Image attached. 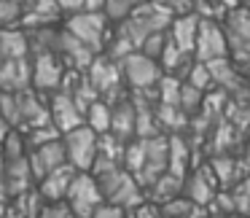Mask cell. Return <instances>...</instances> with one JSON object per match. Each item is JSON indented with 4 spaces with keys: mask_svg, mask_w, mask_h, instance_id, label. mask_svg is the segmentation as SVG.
<instances>
[{
    "mask_svg": "<svg viewBox=\"0 0 250 218\" xmlns=\"http://www.w3.org/2000/svg\"><path fill=\"white\" fill-rule=\"evenodd\" d=\"M215 191H218V183H215V178H212L207 162L199 164L196 170H188V173L183 175V189H180V194L188 202H194V205L207 207V202L212 199Z\"/></svg>",
    "mask_w": 250,
    "mask_h": 218,
    "instance_id": "cell-13",
    "label": "cell"
},
{
    "mask_svg": "<svg viewBox=\"0 0 250 218\" xmlns=\"http://www.w3.org/2000/svg\"><path fill=\"white\" fill-rule=\"evenodd\" d=\"M30 87V57L0 60V92H22Z\"/></svg>",
    "mask_w": 250,
    "mask_h": 218,
    "instance_id": "cell-21",
    "label": "cell"
},
{
    "mask_svg": "<svg viewBox=\"0 0 250 218\" xmlns=\"http://www.w3.org/2000/svg\"><path fill=\"white\" fill-rule=\"evenodd\" d=\"M49 94L51 97H49V103H46L49 105V119L57 130L67 132V130H73V127L83 124V116H81V110L76 108L70 94L62 92V89H54V92H49Z\"/></svg>",
    "mask_w": 250,
    "mask_h": 218,
    "instance_id": "cell-15",
    "label": "cell"
},
{
    "mask_svg": "<svg viewBox=\"0 0 250 218\" xmlns=\"http://www.w3.org/2000/svg\"><path fill=\"white\" fill-rule=\"evenodd\" d=\"M153 3L164 6L167 11H172V14H188V11H194V0H153Z\"/></svg>",
    "mask_w": 250,
    "mask_h": 218,
    "instance_id": "cell-39",
    "label": "cell"
},
{
    "mask_svg": "<svg viewBox=\"0 0 250 218\" xmlns=\"http://www.w3.org/2000/svg\"><path fill=\"white\" fill-rule=\"evenodd\" d=\"M121 151H124V140H119L113 132H100L97 135V156H105V159L119 162Z\"/></svg>",
    "mask_w": 250,
    "mask_h": 218,
    "instance_id": "cell-31",
    "label": "cell"
},
{
    "mask_svg": "<svg viewBox=\"0 0 250 218\" xmlns=\"http://www.w3.org/2000/svg\"><path fill=\"white\" fill-rule=\"evenodd\" d=\"M140 140H143V164L135 173V180L146 191L167 170V135H151V137H140Z\"/></svg>",
    "mask_w": 250,
    "mask_h": 218,
    "instance_id": "cell-9",
    "label": "cell"
},
{
    "mask_svg": "<svg viewBox=\"0 0 250 218\" xmlns=\"http://www.w3.org/2000/svg\"><path fill=\"white\" fill-rule=\"evenodd\" d=\"M35 218H76V216H73V210L67 207L65 199H57V202H49V205L43 202V207Z\"/></svg>",
    "mask_w": 250,
    "mask_h": 218,
    "instance_id": "cell-36",
    "label": "cell"
},
{
    "mask_svg": "<svg viewBox=\"0 0 250 218\" xmlns=\"http://www.w3.org/2000/svg\"><path fill=\"white\" fill-rule=\"evenodd\" d=\"M11 130V127H8V121L3 119V116H0V140H3V137H6V132Z\"/></svg>",
    "mask_w": 250,
    "mask_h": 218,
    "instance_id": "cell-42",
    "label": "cell"
},
{
    "mask_svg": "<svg viewBox=\"0 0 250 218\" xmlns=\"http://www.w3.org/2000/svg\"><path fill=\"white\" fill-rule=\"evenodd\" d=\"M207 167H210L218 189H229L239 178H245L248 164H245V156H237V153H210L207 156Z\"/></svg>",
    "mask_w": 250,
    "mask_h": 218,
    "instance_id": "cell-16",
    "label": "cell"
},
{
    "mask_svg": "<svg viewBox=\"0 0 250 218\" xmlns=\"http://www.w3.org/2000/svg\"><path fill=\"white\" fill-rule=\"evenodd\" d=\"M119 62V70H121V78H124V84L129 89H135V92H143V89H153V84H156V78L162 76V67H159L156 60H151V57L140 54V51H129V54H124Z\"/></svg>",
    "mask_w": 250,
    "mask_h": 218,
    "instance_id": "cell-7",
    "label": "cell"
},
{
    "mask_svg": "<svg viewBox=\"0 0 250 218\" xmlns=\"http://www.w3.org/2000/svg\"><path fill=\"white\" fill-rule=\"evenodd\" d=\"M0 57L3 60L30 57V41L22 27H0Z\"/></svg>",
    "mask_w": 250,
    "mask_h": 218,
    "instance_id": "cell-24",
    "label": "cell"
},
{
    "mask_svg": "<svg viewBox=\"0 0 250 218\" xmlns=\"http://www.w3.org/2000/svg\"><path fill=\"white\" fill-rule=\"evenodd\" d=\"M11 207H14V213H17L19 218H35L41 213V207H43V196H41L38 189L33 186V189L11 196Z\"/></svg>",
    "mask_w": 250,
    "mask_h": 218,
    "instance_id": "cell-27",
    "label": "cell"
},
{
    "mask_svg": "<svg viewBox=\"0 0 250 218\" xmlns=\"http://www.w3.org/2000/svg\"><path fill=\"white\" fill-rule=\"evenodd\" d=\"M172 17L175 14L167 11L164 6H159V3H153V0H143V3H137L126 17L119 19L116 35L124 38L132 49H137V46H140L151 33H162V30H167V24H169Z\"/></svg>",
    "mask_w": 250,
    "mask_h": 218,
    "instance_id": "cell-2",
    "label": "cell"
},
{
    "mask_svg": "<svg viewBox=\"0 0 250 218\" xmlns=\"http://www.w3.org/2000/svg\"><path fill=\"white\" fill-rule=\"evenodd\" d=\"M62 73H65V65L57 54L51 51H35L30 57V87L41 94H49L54 89H60Z\"/></svg>",
    "mask_w": 250,
    "mask_h": 218,
    "instance_id": "cell-10",
    "label": "cell"
},
{
    "mask_svg": "<svg viewBox=\"0 0 250 218\" xmlns=\"http://www.w3.org/2000/svg\"><path fill=\"white\" fill-rule=\"evenodd\" d=\"M8 194H6V178H3V156H0V202H6Z\"/></svg>",
    "mask_w": 250,
    "mask_h": 218,
    "instance_id": "cell-41",
    "label": "cell"
},
{
    "mask_svg": "<svg viewBox=\"0 0 250 218\" xmlns=\"http://www.w3.org/2000/svg\"><path fill=\"white\" fill-rule=\"evenodd\" d=\"M191 153H194V148L188 146V140L183 137V132L167 135V173L183 178V175L191 170Z\"/></svg>",
    "mask_w": 250,
    "mask_h": 218,
    "instance_id": "cell-22",
    "label": "cell"
},
{
    "mask_svg": "<svg viewBox=\"0 0 250 218\" xmlns=\"http://www.w3.org/2000/svg\"><path fill=\"white\" fill-rule=\"evenodd\" d=\"M202 94L205 92H199L196 87H191V84H180V94H178V108L183 110L186 116H194V113H199V105H202Z\"/></svg>",
    "mask_w": 250,
    "mask_h": 218,
    "instance_id": "cell-30",
    "label": "cell"
},
{
    "mask_svg": "<svg viewBox=\"0 0 250 218\" xmlns=\"http://www.w3.org/2000/svg\"><path fill=\"white\" fill-rule=\"evenodd\" d=\"M212 218H248V216H239V213H221V216H212Z\"/></svg>",
    "mask_w": 250,
    "mask_h": 218,
    "instance_id": "cell-43",
    "label": "cell"
},
{
    "mask_svg": "<svg viewBox=\"0 0 250 218\" xmlns=\"http://www.w3.org/2000/svg\"><path fill=\"white\" fill-rule=\"evenodd\" d=\"M183 81H186V84H191V87H196L199 92H207V89H212L210 73H207L205 62H199V60H194V65L188 67V73H186Z\"/></svg>",
    "mask_w": 250,
    "mask_h": 218,
    "instance_id": "cell-33",
    "label": "cell"
},
{
    "mask_svg": "<svg viewBox=\"0 0 250 218\" xmlns=\"http://www.w3.org/2000/svg\"><path fill=\"white\" fill-rule=\"evenodd\" d=\"M62 132L57 130L54 124H43V127H33V130H27V135H24V146H27V151L30 148H35V146H43V143H49V140H57Z\"/></svg>",
    "mask_w": 250,
    "mask_h": 218,
    "instance_id": "cell-32",
    "label": "cell"
},
{
    "mask_svg": "<svg viewBox=\"0 0 250 218\" xmlns=\"http://www.w3.org/2000/svg\"><path fill=\"white\" fill-rule=\"evenodd\" d=\"M57 6H60L62 11L73 14V11H81L83 8V0H57Z\"/></svg>",
    "mask_w": 250,
    "mask_h": 218,
    "instance_id": "cell-40",
    "label": "cell"
},
{
    "mask_svg": "<svg viewBox=\"0 0 250 218\" xmlns=\"http://www.w3.org/2000/svg\"><path fill=\"white\" fill-rule=\"evenodd\" d=\"M27 162H30V170H33V178H43L46 173H51L54 167L65 164V146H62V135L57 140H49L43 146H35L27 151Z\"/></svg>",
    "mask_w": 250,
    "mask_h": 218,
    "instance_id": "cell-14",
    "label": "cell"
},
{
    "mask_svg": "<svg viewBox=\"0 0 250 218\" xmlns=\"http://www.w3.org/2000/svg\"><path fill=\"white\" fill-rule=\"evenodd\" d=\"M180 189H183V178H178V175H172V173H167V170H164V173L159 175L151 186H148V194H151L153 202H159V205H162V202L178 196Z\"/></svg>",
    "mask_w": 250,
    "mask_h": 218,
    "instance_id": "cell-26",
    "label": "cell"
},
{
    "mask_svg": "<svg viewBox=\"0 0 250 218\" xmlns=\"http://www.w3.org/2000/svg\"><path fill=\"white\" fill-rule=\"evenodd\" d=\"M196 27H199V17L194 11L188 14H175L167 24V38L186 54H194V41H196Z\"/></svg>",
    "mask_w": 250,
    "mask_h": 218,
    "instance_id": "cell-18",
    "label": "cell"
},
{
    "mask_svg": "<svg viewBox=\"0 0 250 218\" xmlns=\"http://www.w3.org/2000/svg\"><path fill=\"white\" fill-rule=\"evenodd\" d=\"M137 3H143V0H105V3H103V14L108 19H116V22H119L121 17H126V14L137 6Z\"/></svg>",
    "mask_w": 250,
    "mask_h": 218,
    "instance_id": "cell-34",
    "label": "cell"
},
{
    "mask_svg": "<svg viewBox=\"0 0 250 218\" xmlns=\"http://www.w3.org/2000/svg\"><path fill=\"white\" fill-rule=\"evenodd\" d=\"M67 207L73 210L76 218H89L94 213V207L103 202V194L97 189V180L92 178L89 170H76L70 186H67V194H65Z\"/></svg>",
    "mask_w": 250,
    "mask_h": 218,
    "instance_id": "cell-6",
    "label": "cell"
},
{
    "mask_svg": "<svg viewBox=\"0 0 250 218\" xmlns=\"http://www.w3.org/2000/svg\"><path fill=\"white\" fill-rule=\"evenodd\" d=\"M89 173L97 180V189H100L105 202H113V205L124 207V210H132L135 205H140L146 199V191L140 189L135 175L126 173L113 159H105V156L94 153L92 164H89Z\"/></svg>",
    "mask_w": 250,
    "mask_h": 218,
    "instance_id": "cell-1",
    "label": "cell"
},
{
    "mask_svg": "<svg viewBox=\"0 0 250 218\" xmlns=\"http://www.w3.org/2000/svg\"><path fill=\"white\" fill-rule=\"evenodd\" d=\"M83 124H86L89 130H94L97 135H100V132H108V124H110V105L105 103L103 97H97L86 110H83Z\"/></svg>",
    "mask_w": 250,
    "mask_h": 218,
    "instance_id": "cell-28",
    "label": "cell"
},
{
    "mask_svg": "<svg viewBox=\"0 0 250 218\" xmlns=\"http://www.w3.org/2000/svg\"><path fill=\"white\" fill-rule=\"evenodd\" d=\"M89 218H126V210L119 205H113V202H100L97 207H94V213Z\"/></svg>",
    "mask_w": 250,
    "mask_h": 218,
    "instance_id": "cell-37",
    "label": "cell"
},
{
    "mask_svg": "<svg viewBox=\"0 0 250 218\" xmlns=\"http://www.w3.org/2000/svg\"><path fill=\"white\" fill-rule=\"evenodd\" d=\"M51 54L60 57L65 67H73V70H81V73L86 70L89 62L94 60V51L89 49L86 44H81L76 35H70L67 30H57L54 46H51Z\"/></svg>",
    "mask_w": 250,
    "mask_h": 218,
    "instance_id": "cell-12",
    "label": "cell"
},
{
    "mask_svg": "<svg viewBox=\"0 0 250 218\" xmlns=\"http://www.w3.org/2000/svg\"><path fill=\"white\" fill-rule=\"evenodd\" d=\"M218 57H226V38L218 19L199 17V27H196V41H194V60L210 62Z\"/></svg>",
    "mask_w": 250,
    "mask_h": 218,
    "instance_id": "cell-11",
    "label": "cell"
},
{
    "mask_svg": "<svg viewBox=\"0 0 250 218\" xmlns=\"http://www.w3.org/2000/svg\"><path fill=\"white\" fill-rule=\"evenodd\" d=\"M156 124L162 135H175V132H183L188 127V116L178 108V105H167V103H156Z\"/></svg>",
    "mask_w": 250,
    "mask_h": 218,
    "instance_id": "cell-25",
    "label": "cell"
},
{
    "mask_svg": "<svg viewBox=\"0 0 250 218\" xmlns=\"http://www.w3.org/2000/svg\"><path fill=\"white\" fill-rule=\"evenodd\" d=\"M223 38H226V57L239 67L242 73H248V60H250V22L248 11L242 6H234L229 11H223Z\"/></svg>",
    "mask_w": 250,
    "mask_h": 218,
    "instance_id": "cell-3",
    "label": "cell"
},
{
    "mask_svg": "<svg viewBox=\"0 0 250 218\" xmlns=\"http://www.w3.org/2000/svg\"><path fill=\"white\" fill-rule=\"evenodd\" d=\"M30 0H0V27H22Z\"/></svg>",
    "mask_w": 250,
    "mask_h": 218,
    "instance_id": "cell-29",
    "label": "cell"
},
{
    "mask_svg": "<svg viewBox=\"0 0 250 218\" xmlns=\"http://www.w3.org/2000/svg\"><path fill=\"white\" fill-rule=\"evenodd\" d=\"M108 132H113L119 140H132L135 137V105H132V97L124 94V97L113 100L110 103V124Z\"/></svg>",
    "mask_w": 250,
    "mask_h": 218,
    "instance_id": "cell-19",
    "label": "cell"
},
{
    "mask_svg": "<svg viewBox=\"0 0 250 218\" xmlns=\"http://www.w3.org/2000/svg\"><path fill=\"white\" fill-rule=\"evenodd\" d=\"M83 76L89 78V84L94 87V92L105 100V103H113V100L124 97V78H121L119 62L110 60L108 54H94V60L89 62V67L83 70Z\"/></svg>",
    "mask_w": 250,
    "mask_h": 218,
    "instance_id": "cell-4",
    "label": "cell"
},
{
    "mask_svg": "<svg viewBox=\"0 0 250 218\" xmlns=\"http://www.w3.org/2000/svg\"><path fill=\"white\" fill-rule=\"evenodd\" d=\"M73 175H76V167L65 162V164H60V167H54L51 173H46L43 178H38V194L43 196V202L65 199Z\"/></svg>",
    "mask_w": 250,
    "mask_h": 218,
    "instance_id": "cell-20",
    "label": "cell"
},
{
    "mask_svg": "<svg viewBox=\"0 0 250 218\" xmlns=\"http://www.w3.org/2000/svg\"><path fill=\"white\" fill-rule=\"evenodd\" d=\"M65 30L70 35H76L81 44H86L94 54H100L108 41V17L103 11H73L67 17Z\"/></svg>",
    "mask_w": 250,
    "mask_h": 218,
    "instance_id": "cell-5",
    "label": "cell"
},
{
    "mask_svg": "<svg viewBox=\"0 0 250 218\" xmlns=\"http://www.w3.org/2000/svg\"><path fill=\"white\" fill-rule=\"evenodd\" d=\"M62 146H65L67 164H73L76 170H89L94 153H97V132L89 130L86 124H78L62 132Z\"/></svg>",
    "mask_w": 250,
    "mask_h": 218,
    "instance_id": "cell-8",
    "label": "cell"
},
{
    "mask_svg": "<svg viewBox=\"0 0 250 218\" xmlns=\"http://www.w3.org/2000/svg\"><path fill=\"white\" fill-rule=\"evenodd\" d=\"M164 41H167V30H162V33H151L140 46H137V51L146 54V57H151V60H159V54H162V49H164Z\"/></svg>",
    "mask_w": 250,
    "mask_h": 218,
    "instance_id": "cell-35",
    "label": "cell"
},
{
    "mask_svg": "<svg viewBox=\"0 0 250 218\" xmlns=\"http://www.w3.org/2000/svg\"><path fill=\"white\" fill-rule=\"evenodd\" d=\"M126 218H162V213H159L156 205H151V202L143 199L140 205H135L132 210H126Z\"/></svg>",
    "mask_w": 250,
    "mask_h": 218,
    "instance_id": "cell-38",
    "label": "cell"
},
{
    "mask_svg": "<svg viewBox=\"0 0 250 218\" xmlns=\"http://www.w3.org/2000/svg\"><path fill=\"white\" fill-rule=\"evenodd\" d=\"M3 178H6V194L8 199L22 191L33 189L35 178H33V170H30L27 156H14V159H3Z\"/></svg>",
    "mask_w": 250,
    "mask_h": 218,
    "instance_id": "cell-17",
    "label": "cell"
},
{
    "mask_svg": "<svg viewBox=\"0 0 250 218\" xmlns=\"http://www.w3.org/2000/svg\"><path fill=\"white\" fill-rule=\"evenodd\" d=\"M62 17V8L57 0H30L27 11L22 17V27H54V22Z\"/></svg>",
    "mask_w": 250,
    "mask_h": 218,
    "instance_id": "cell-23",
    "label": "cell"
}]
</instances>
